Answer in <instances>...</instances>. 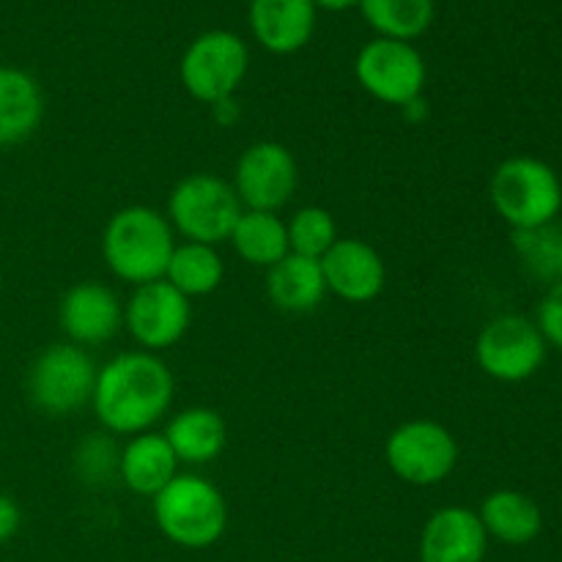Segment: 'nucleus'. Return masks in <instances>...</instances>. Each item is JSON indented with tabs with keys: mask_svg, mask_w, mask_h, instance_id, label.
Instances as JSON below:
<instances>
[{
	"mask_svg": "<svg viewBox=\"0 0 562 562\" xmlns=\"http://www.w3.org/2000/svg\"><path fill=\"white\" fill-rule=\"evenodd\" d=\"M488 538H497L505 547H527L543 530V510L530 494L516 488H497L488 494L477 510Z\"/></svg>",
	"mask_w": 562,
	"mask_h": 562,
	"instance_id": "19",
	"label": "nucleus"
},
{
	"mask_svg": "<svg viewBox=\"0 0 562 562\" xmlns=\"http://www.w3.org/2000/svg\"><path fill=\"white\" fill-rule=\"evenodd\" d=\"M0 291H3V269H0Z\"/></svg>",
	"mask_w": 562,
	"mask_h": 562,
	"instance_id": "33",
	"label": "nucleus"
},
{
	"mask_svg": "<svg viewBox=\"0 0 562 562\" xmlns=\"http://www.w3.org/2000/svg\"><path fill=\"white\" fill-rule=\"evenodd\" d=\"M241 203L231 181L212 173H192L170 190L168 223L187 241L223 245L231 239L236 220L241 217Z\"/></svg>",
	"mask_w": 562,
	"mask_h": 562,
	"instance_id": "5",
	"label": "nucleus"
},
{
	"mask_svg": "<svg viewBox=\"0 0 562 562\" xmlns=\"http://www.w3.org/2000/svg\"><path fill=\"white\" fill-rule=\"evenodd\" d=\"M162 437L168 439L176 459L184 461V464L201 467L220 459L225 442H228V428H225L220 412L209 409V406H192V409L170 417Z\"/></svg>",
	"mask_w": 562,
	"mask_h": 562,
	"instance_id": "20",
	"label": "nucleus"
},
{
	"mask_svg": "<svg viewBox=\"0 0 562 562\" xmlns=\"http://www.w3.org/2000/svg\"><path fill=\"white\" fill-rule=\"evenodd\" d=\"M212 115L220 126H231L239 119V104H234V97L223 99V102L212 104Z\"/></svg>",
	"mask_w": 562,
	"mask_h": 562,
	"instance_id": "30",
	"label": "nucleus"
},
{
	"mask_svg": "<svg viewBox=\"0 0 562 562\" xmlns=\"http://www.w3.org/2000/svg\"><path fill=\"white\" fill-rule=\"evenodd\" d=\"M119 456L113 434H88L75 448V472L86 486H108L119 477Z\"/></svg>",
	"mask_w": 562,
	"mask_h": 562,
	"instance_id": "27",
	"label": "nucleus"
},
{
	"mask_svg": "<svg viewBox=\"0 0 562 562\" xmlns=\"http://www.w3.org/2000/svg\"><path fill=\"white\" fill-rule=\"evenodd\" d=\"M22 525V510L9 494H0V543L11 541Z\"/></svg>",
	"mask_w": 562,
	"mask_h": 562,
	"instance_id": "29",
	"label": "nucleus"
},
{
	"mask_svg": "<svg viewBox=\"0 0 562 562\" xmlns=\"http://www.w3.org/2000/svg\"><path fill=\"white\" fill-rule=\"evenodd\" d=\"M234 187L241 209L278 212L294 198L300 187L296 159L283 143L258 140L239 154L234 165Z\"/></svg>",
	"mask_w": 562,
	"mask_h": 562,
	"instance_id": "11",
	"label": "nucleus"
},
{
	"mask_svg": "<svg viewBox=\"0 0 562 562\" xmlns=\"http://www.w3.org/2000/svg\"><path fill=\"white\" fill-rule=\"evenodd\" d=\"M322 272L327 294H335L349 305H368L387 285L384 258L379 256L376 247L355 236L338 239L329 247L327 256L322 258Z\"/></svg>",
	"mask_w": 562,
	"mask_h": 562,
	"instance_id": "13",
	"label": "nucleus"
},
{
	"mask_svg": "<svg viewBox=\"0 0 562 562\" xmlns=\"http://www.w3.org/2000/svg\"><path fill=\"white\" fill-rule=\"evenodd\" d=\"M192 322V305L168 280L137 285L124 307V324L143 351H162L179 344Z\"/></svg>",
	"mask_w": 562,
	"mask_h": 562,
	"instance_id": "12",
	"label": "nucleus"
},
{
	"mask_svg": "<svg viewBox=\"0 0 562 562\" xmlns=\"http://www.w3.org/2000/svg\"><path fill=\"white\" fill-rule=\"evenodd\" d=\"M316 14L313 0H250L247 22L263 49L294 55L313 38Z\"/></svg>",
	"mask_w": 562,
	"mask_h": 562,
	"instance_id": "16",
	"label": "nucleus"
},
{
	"mask_svg": "<svg viewBox=\"0 0 562 562\" xmlns=\"http://www.w3.org/2000/svg\"><path fill=\"white\" fill-rule=\"evenodd\" d=\"M488 201L510 231L538 228L554 223L562 212V181L549 162L519 154L494 168Z\"/></svg>",
	"mask_w": 562,
	"mask_h": 562,
	"instance_id": "3",
	"label": "nucleus"
},
{
	"mask_svg": "<svg viewBox=\"0 0 562 562\" xmlns=\"http://www.w3.org/2000/svg\"><path fill=\"white\" fill-rule=\"evenodd\" d=\"M154 521L181 549H209L228 527L223 492L201 475H176L154 497Z\"/></svg>",
	"mask_w": 562,
	"mask_h": 562,
	"instance_id": "4",
	"label": "nucleus"
},
{
	"mask_svg": "<svg viewBox=\"0 0 562 562\" xmlns=\"http://www.w3.org/2000/svg\"><path fill=\"white\" fill-rule=\"evenodd\" d=\"M176 250L173 228L157 209L126 206L108 220L102 231V258L110 272L130 285L165 278Z\"/></svg>",
	"mask_w": 562,
	"mask_h": 562,
	"instance_id": "2",
	"label": "nucleus"
},
{
	"mask_svg": "<svg viewBox=\"0 0 562 562\" xmlns=\"http://www.w3.org/2000/svg\"><path fill=\"white\" fill-rule=\"evenodd\" d=\"M285 231H289L291 252L305 258H316V261H322L329 252V247L340 239L338 223H335L333 214L322 206H302L300 212H294V217L285 223Z\"/></svg>",
	"mask_w": 562,
	"mask_h": 562,
	"instance_id": "26",
	"label": "nucleus"
},
{
	"mask_svg": "<svg viewBox=\"0 0 562 562\" xmlns=\"http://www.w3.org/2000/svg\"><path fill=\"white\" fill-rule=\"evenodd\" d=\"M355 77L362 91L390 108H404L423 97L428 80L426 60L412 42L376 36L362 44L355 58Z\"/></svg>",
	"mask_w": 562,
	"mask_h": 562,
	"instance_id": "10",
	"label": "nucleus"
},
{
	"mask_svg": "<svg viewBox=\"0 0 562 562\" xmlns=\"http://www.w3.org/2000/svg\"><path fill=\"white\" fill-rule=\"evenodd\" d=\"M313 5H316V9H324V11H346V9H355V5H360V0H313Z\"/></svg>",
	"mask_w": 562,
	"mask_h": 562,
	"instance_id": "32",
	"label": "nucleus"
},
{
	"mask_svg": "<svg viewBox=\"0 0 562 562\" xmlns=\"http://www.w3.org/2000/svg\"><path fill=\"white\" fill-rule=\"evenodd\" d=\"M223 278L225 263L220 258L217 247L201 245V241H184V245H176L162 280H168L187 300H195V296L214 294Z\"/></svg>",
	"mask_w": 562,
	"mask_h": 562,
	"instance_id": "23",
	"label": "nucleus"
},
{
	"mask_svg": "<svg viewBox=\"0 0 562 562\" xmlns=\"http://www.w3.org/2000/svg\"><path fill=\"white\" fill-rule=\"evenodd\" d=\"M404 115H406V121H412V124H417V121H426L428 119V108H426V99H415V102H409V104H404Z\"/></svg>",
	"mask_w": 562,
	"mask_h": 562,
	"instance_id": "31",
	"label": "nucleus"
},
{
	"mask_svg": "<svg viewBox=\"0 0 562 562\" xmlns=\"http://www.w3.org/2000/svg\"><path fill=\"white\" fill-rule=\"evenodd\" d=\"M267 296L283 313H311L327 296L322 261L289 252L283 261L269 267Z\"/></svg>",
	"mask_w": 562,
	"mask_h": 562,
	"instance_id": "21",
	"label": "nucleus"
},
{
	"mask_svg": "<svg viewBox=\"0 0 562 562\" xmlns=\"http://www.w3.org/2000/svg\"><path fill=\"white\" fill-rule=\"evenodd\" d=\"M176 382L151 351H124L97 371L93 415L113 437H137L168 415Z\"/></svg>",
	"mask_w": 562,
	"mask_h": 562,
	"instance_id": "1",
	"label": "nucleus"
},
{
	"mask_svg": "<svg viewBox=\"0 0 562 562\" xmlns=\"http://www.w3.org/2000/svg\"><path fill=\"white\" fill-rule=\"evenodd\" d=\"M532 322L541 329L547 346H554V349L562 351V278L558 283L549 285L543 300L538 302V311Z\"/></svg>",
	"mask_w": 562,
	"mask_h": 562,
	"instance_id": "28",
	"label": "nucleus"
},
{
	"mask_svg": "<svg viewBox=\"0 0 562 562\" xmlns=\"http://www.w3.org/2000/svg\"><path fill=\"white\" fill-rule=\"evenodd\" d=\"M176 475H179V459L162 434H137L121 448L119 477L130 492L154 499Z\"/></svg>",
	"mask_w": 562,
	"mask_h": 562,
	"instance_id": "17",
	"label": "nucleus"
},
{
	"mask_svg": "<svg viewBox=\"0 0 562 562\" xmlns=\"http://www.w3.org/2000/svg\"><path fill=\"white\" fill-rule=\"evenodd\" d=\"M547 351L541 329L519 313H505L486 322L475 340L477 368L503 384H519L536 376L547 362Z\"/></svg>",
	"mask_w": 562,
	"mask_h": 562,
	"instance_id": "8",
	"label": "nucleus"
},
{
	"mask_svg": "<svg viewBox=\"0 0 562 562\" xmlns=\"http://www.w3.org/2000/svg\"><path fill=\"white\" fill-rule=\"evenodd\" d=\"M488 536L477 510L464 505L439 508L420 536V562H483Z\"/></svg>",
	"mask_w": 562,
	"mask_h": 562,
	"instance_id": "15",
	"label": "nucleus"
},
{
	"mask_svg": "<svg viewBox=\"0 0 562 562\" xmlns=\"http://www.w3.org/2000/svg\"><path fill=\"white\" fill-rule=\"evenodd\" d=\"M390 472L409 486H437L459 464V442L437 420H406L384 442Z\"/></svg>",
	"mask_w": 562,
	"mask_h": 562,
	"instance_id": "9",
	"label": "nucleus"
},
{
	"mask_svg": "<svg viewBox=\"0 0 562 562\" xmlns=\"http://www.w3.org/2000/svg\"><path fill=\"white\" fill-rule=\"evenodd\" d=\"M247 69H250V49L231 31L201 33L192 38L179 60L184 91L209 108L234 97L245 82Z\"/></svg>",
	"mask_w": 562,
	"mask_h": 562,
	"instance_id": "7",
	"label": "nucleus"
},
{
	"mask_svg": "<svg viewBox=\"0 0 562 562\" xmlns=\"http://www.w3.org/2000/svg\"><path fill=\"white\" fill-rule=\"evenodd\" d=\"M58 322L75 346H99L124 327V305L104 283L71 285L58 305Z\"/></svg>",
	"mask_w": 562,
	"mask_h": 562,
	"instance_id": "14",
	"label": "nucleus"
},
{
	"mask_svg": "<svg viewBox=\"0 0 562 562\" xmlns=\"http://www.w3.org/2000/svg\"><path fill=\"white\" fill-rule=\"evenodd\" d=\"M97 371L82 346L53 344L27 371V398L47 417H69L91 404Z\"/></svg>",
	"mask_w": 562,
	"mask_h": 562,
	"instance_id": "6",
	"label": "nucleus"
},
{
	"mask_svg": "<svg viewBox=\"0 0 562 562\" xmlns=\"http://www.w3.org/2000/svg\"><path fill=\"white\" fill-rule=\"evenodd\" d=\"M510 245L530 278L552 285L562 278V225L554 220L538 228L514 231Z\"/></svg>",
	"mask_w": 562,
	"mask_h": 562,
	"instance_id": "25",
	"label": "nucleus"
},
{
	"mask_svg": "<svg viewBox=\"0 0 562 562\" xmlns=\"http://www.w3.org/2000/svg\"><path fill=\"white\" fill-rule=\"evenodd\" d=\"M360 14L382 38L415 42L437 16L434 0H360Z\"/></svg>",
	"mask_w": 562,
	"mask_h": 562,
	"instance_id": "24",
	"label": "nucleus"
},
{
	"mask_svg": "<svg viewBox=\"0 0 562 562\" xmlns=\"http://www.w3.org/2000/svg\"><path fill=\"white\" fill-rule=\"evenodd\" d=\"M44 119V93L36 77L16 66H0V148L20 146L36 135Z\"/></svg>",
	"mask_w": 562,
	"mask_h": 562,
	"instance_id": "18",
	"label": "nucleus"
},
{
	"mask_svg": "<svg viewBox=\"0 0 562 562\" xmlns=\"http://www.w3.org/2000/svg\"><path fill=\"white\" fill-rule=\"evenodd\" d=\"M228 241L234 245L236 256L250 267L269 269L291 252L289 231H285V223L278 217V212L245 209L241 217L236 220Z\"/></svg>",
	"mask_w": 562,
	"mask_h": 562,
	"instance_id": "22",
	"label": "nucleus"
}]
</instances>
